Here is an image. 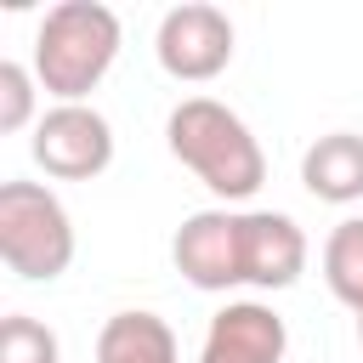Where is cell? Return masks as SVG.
<instances>
[{
    "label": "cell",
    "instance_id": "cell-1",
    "mask_svg": "<svg viewBox=\"0 0 363 363\" xmlns=\"http://www.w3.org/2000/svg\"><path fill=\"white\" fill-rule=\"evenodd\" d=\"M164 142H170L176 164H187L227 204L255 199L267 182V153H261L255 130L216 96H182L164 119Z\"/></svg>",
    "mask_w": 363,
    "mask_h": 363
},
{
    "label": "cell",
    "instance_id": "cell-2",
    "mask_svg": "<svg viewBox=\"0 0 363 363\" xmlns=\"http://www.w3.org/2000/svg\"><path fill=\"white\" fill-rule=\"evenodd\" d=\"M119 57V17L102 0H62L34 28V79L57 102H85Z\"/></svg>",
    "mask_w": 363,
    "mask_h": 363
},
{
    "label": "cell",
    "instance_id": "cell-3",
    "mask_svg": "<svg viewBox=\"0 0 363 363\" xmlns=\"http://www.w3.org/2000/svg\"><path fill=\"white\" fill-rule=\"evenodd\" d=\"M0 261L23 284H51L74 261V221L62 199L40 182H6L0 187Z\"/></svg>",
    "mask_w": 363,
    "mask_h": 363
},
{
    "label": "cell",
    "instance_id": "cell-4",
    "mask_svg": "<svg viewBox=\"0 0 363 363\" xmlns=\"http://www.w3.org/2000/svg\"><path fill=\"white\" fill-rule=\"evenodd\" d=\"M28 153L57 182H91L113 164V125L91 102H57V108L40 113Z\"/></svg>",
    "mask_w": 363,
    "mask_h": 363
},
{
    "label": "cell",
    "instance_id": "cell-5",
    "mask_svg": "<svg viewBox=\"0 0 363 363\" xmlns=\"http://www.w3.org/2000/svg\"><path fill=\"white\" fill-rule=\"evenodd\" d=\"M153 57L170 79H187V85H204L216 79L227 62H233V17L221 6H204V0H187V6H170L159 17V34H153Z\"/></svg>",
    "mask_w": 363,
    "mask_h": 363
},
{
    "label": "cell",
    "instance_id": "cell-6",
    "mask_svg": "<svg viewBox=\"0 0 363 363\" xmlns=\"http://www.w3.org/2000/svg\"><path fill=\"white\" fill-rule=\"evenodd\" d=\"M170 261L204 295H227L233 284H244L238 210H199V216H187L176 227V238H170Z\"/></svg>",
    "mask_w": 363,
    "mask_h": 363
},
{
    "label": "cell",
    "instance_id": "cell-7",
    "mask_svg": "<svg viewBox=\"0 0 363 363\" xmlns=\"http://www.w3.org/2000/svg\"><path fill=\"white\" fill-rule=\"evenodd\" d=\"M289 329L267 301H227L199 346V363H284Z\"/></svg>",
    "mask_w": 363,
    "mask_h": 363
},
{
    "label": "cell",
    "instance_id": "cell-8",
    "mask_svg": "<svg viewBox=\"0 0 363 363\" xmlns=\"http://www.w3.org/2000/svg\"><path fill=\"white\" fill-rule=\"evenodd\" d=\"M244 238V284L255 289H289L306 272V233L284 210H238Z\"/></svg>",
    "mask_w": 363,
    "mask_h": 363
},
{
    "label": "cell",
    "instance_id": "cell-9",
    "mask_svg": "<svg viewBox=\"0 0 363 363\" xmlns=\"http://www.w3.org/2000/svg\"><path fill=\"white\" fill-rule=\"evenodd\" d=\"M301 187L323 204H357L363 199V136L329 130L301 153Z\"/></svg>",
    "mask_w": 363,
    "mask_h": 363
},
{
    "label": "cell",
    "instance_id": "cell-10",
    "mask_svg": "<svg viewBox=\"0 0 363 363\" xmlns=\"http://www.w3.org/2000/svg\"><path fill=\"white\" fill-rule=\"evenodd\" d=\"M96 363H182V346L159 312H113L96 335Z\"/></svg>",
    "mask_w": 363,
    "mask_h": 363
},
{
    "label": "cell",
    "instance_id": "cell-11",
    "mask_svg": "<svg viewBox=\"0 0 363 363\" xmlns=\"http://www.w3.org/2000/svg\"><path fill=\"white\" fill-rule=\"evenodd\" d=\"M323 284L340 306L363 312V216L335 221V233L323 238Z\"/></svg>",
    "mask_w": 363,
    "mask_h": 363
},
{
    "label": "cell",
    "instance_id": "cell-12",
    "mask_svg": "<svg viewBox=\"0 0 363 363\" xmlns=\"http://www.w3.org/2000/svg\"><path fill=\"white\" fill-rule=\"evenodd\" d=\"M0 363H62V346H57V335L40 318L11 312L0 323Z\"/></svg>",
    "mask_w": 363,
    "mask_h": 363
},
{
    "label": "cell",
    "instance_id": "cell-13",
    "mask_svg": "<svg viewBox=\"0 0 363 363\" xmlns=\"http://www.w3.org/2000/svg\"><path fill=\"white\" fill-rule=\"evenodd\" d=\"M34 91H40V79H34V68H23V62H0V130L11 136V130H23V125H40L34 119Z\"/></svg>",
    "mask_w": 363,
    "mask_h": 363
},
{
    "label": "cell",
    "instance_id": "cell-14",
    "mask_svg": "<svg viewBox=\"0 0 363 363\" xmlns=\"http://www.w3.org/2000/svg\"><path fill=\"white\" fill-rule=\"evenodd\" d=\"M357 346H363V312H357Z\"/></svg>",
    "mask_w": 363,
    "mask_h": 363
}]
</instances>
